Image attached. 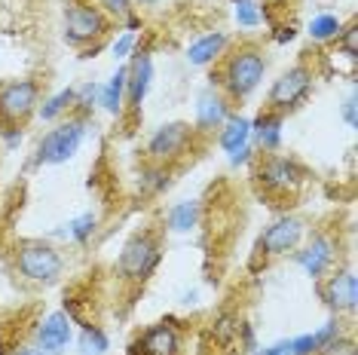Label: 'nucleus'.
<instances>
[{"label":"nucleus","instance_id":"obj_23","mask_svg":"<svg viewBox=\"0 0 358 355\" xmlns=\"http://www.w3.org/2000/svg\"><path fill=\"white\" fill-rule=\"evenodd\" d=\"M166 224H169V230L172 233H190L199 224V203L184 199V203L172 205L169 208V215H166Z\"/></svg>","mask_w":358,"mask_h":355},{"label":"nucleus","instance_id":"obj_28","mask_svg":"<svg viewBox=\"0 0 358 355\" xmlns=\"http://www.w3.org/2000/svg\"><path fill=\"white\" fill-rule=\"evenodd\" d=\"M315 355H355V343L352 340H343V337H334V340L324 343Z\"/></svg>","mask_w":358,"mask_h":355},{"label":"nucleus","instance_id":"obj_38","mask_svg":"<svg viewBox=\"0 0 358 355\" xmlns=\"http://www.w3.org/2000/svg\"><path fill=\"white\" fill-rule=\"evenodd\" d=\"M233 3H236V0H233Z\"/></svg>","mask_w":358,"mask_h":355},{"label":"nucleus","instance_id":"obj_27","mask_svg":"<svg viewBox=\"0 0 358 355\" xmlns=\"http://www.w3.org/2000/svg\"><path fill=\"white\" fill-rule=\"evenodd\" d=\"M260 19H264V13H260L255 0H236V22H239V28H257Z\"/></svg>","mask_w":358,"mask_h":355},{"label":"nucleus","instance_id":"obj_33","mask_svg":"<svg viewBox=\"0 0 358 355\" xmlns=\"http://www.w3.org/2000/svg\"><path fill=\"white\" fill-rule=\"evenodd\" d=\"M257 355H291V346H288V340H282V343H273V346H266V349H260Z\"/></svg>","mask_w":358,"mask_h":355},{"label":"nucleus","instance_id":"obj_10","mask_svg":"<svg viewBox=\"0 0 358 355\" xmlns=\"http://www.w3.org/2000/svg\"><path fill=\"white\" fill-rule=\"evenodd\" d=\"M257 181L264 184L270 193H294L303 184V168L288 157H270L264 159V166L257 168Z\"/></svg>","mask_w":358,"mask_h":355},{"label":"nucleus","instance_id":"obj_11","mask_svg":"<svg viewBox=\"0 0 358 355\" xmlns=\"http://www.w3.org/2000/svg\"><path fill=\"white\" fill-rule=\"evenodd\" d=\"M190 138H193V129L187 123H166V126H159L157 132L150 135L148 157L153 159V163H166V159L184 153V147L190 144Z\"/></svg>","mask_w":358,"mask_h":355},{"label":"nucleus","instance_id":"obj_3","mask_svg":"<svg viewBox=\"0 0 358 355\" xmlns=\"http://www.w3.org/2000/svg\"><path fill=\"white\" fill-rule=\"evenodd\" d=\"M86 138V119L74 117V119H64L55 129L40 138L37 144V163L40 166H62L68 163L71 157L80 150V144Z\"/></svg>","mask_w":358,"mask_h":355},{"label":"nucleus","instance_id":"obj_21","mask_svg":"<svg viewBox=\"0 0 358 355\" xmlns=\"http://www.w3.org/2000/svg\"><path fill=\"white\" fill-rule=\"evenodd\" d=\"M123 95H126V64L117 68V74L99 89V104L108 110V114L120 117L123 114Z\"/></svg>","mask_w":358,"mask_h":355},{"label":"nucleus","instance_id":"obj_14","mask_svg":"<svg viewBox=\"0 0 358 355\" xmlns=\"http://www.w3.org/2000/svg\"><path fill=\"white\" fill-rule=\"evenodd\" d=\"M153 83V59L148 52H138L132 64L126 68V92H129V104L141 108L148 99V89Z\"/></svg>","mask_w":358,"mask_h":355},{"label":"nucleus","instance_id":"obj_1","mask_svg":"<svg viewBox=\"0 0 358 355\" xmlns=\"http://www.w3.org/2000/svg\"><path fill=\"white\" fill-rule=\"evenodd\" d=\"M13 261H15V273L28 282H37V285H50V282H55L64 273L62 252L43 239L19 242Z\"/></svg>","mask_w":358,"mask_h":355},{"label":"nucleus","instance_id":"obj_7","mask_svg":"<svg viewBox=\"0 0 358 355\" xmlns=\"http://www.w3.org/2000/svg\"><path fill=\"white\" fill-rule=\"evenodd\" d=\"M313 89V74L303 64H294L270 86V95H266V110H275V114H285V110L297 108L300 101L309 95Z\"/></svg>","mask_w":358,"mask_h":355},{"label":"nucleus","instance_id":"obj_31","mask_svg":"<svg viewBox=\"0 0 358 355\" xmlns=\"http://www.w3.org/2000/svg\"><path fill=\"white\" fill-rule=\"evenodd\" d=\"M337 40H343V55H346V59L355 61V55H358V28H355V25L343 28Z\"/></svg>","mask_w":358,"mask_h":355},{"label":"nucleus","instance_id":"obj_16","mask_svg":"<svg viewBox=\"0 0 358 355\" xmlns=\"http://www.w3.org/2000/svg\"><path fill=\"white\" fill-rule=\"evenodd\" d=\"M230 117V108H227V99L217 95L215 89H206V92L196 99V126L199 132H211V129H221Z\"/></svg>","mask_w":358,"mask_h":355},{"label":"nucleus","instance_id":"obj_29","mask_svg":"<svg viewBox=\"0 0 358 355\" xmlns=\"http://www.w3.org/2000/svg\"><path fill=\"white\" fill-rule=\"evenodd\" d=\"M104 15H117V19H129L132 15V0H101Z\"/></svg>","mask_w":358,"mask_h":355},{"label":"nucleus","instance_id":"obj_15","mask_svg":"<svg viewBox=\"0 0 358 355\" xmlns=\"http://www.w3.org/2000/svg\"><path fill=\"white\" fill-rule=\"evenodd\" d=\"M294 261L303 266V273L309 279H322L324 270L334 263V242L328 236H315L303 252L294 254Z\"/></svg>","mask_w":358,"mask_h":355},{"label":"nucleus","instance_id":"obj_5","mask_svg":"<svg viewBox=\"0 0 358 355\" xmlns=\"http://www.w3.org/2000/svg\"><path fill=\"white\" fill-rule=\"evenodd\" d=\"M104 31H108V15H104L101 6L77 0V3H71L64 10V40L71 46L92 43V40L104 37Z\"/></svg>","mask_w":358,"mask_h":355},{"label":"nucleus","instance_id":"obj_34","mask_svg":"<svg viewBox=\"0 0 358 355\" xmlns=\"http://www.w3.org/2000/svg\"><path fill=\"white\" fill-rule=\"evenodd\" d=\"M343 119L349 126H355L358 123V117H355V95H349L346 104H343Z\"/></svg>","mask_w":358,"mask_h":355},{"label":"nucleus","instance_id":"obj_6","mask_svg":"<svg viewBox=\"0 0 358 355\" xmlns=\"http://www.w3.org/2000/svg\"><path fill=\"white\" fill-rule=\"evenodd\" d=\"M40 104V83L37 80H6L0 83V119L6 126L22 123L37 110Z\"/></svg>","mask_w":358,"mask_h":355},{"label":"nucleus","instance_id":"obj_25","mask_svg":"<svg viewBox=\"0 0 358 355\" xmlns=\"http://www.w3.org/2000/svg\"><path fill=\"white\" fill-rule=\"evenodd\" d=\"M99 230V217H95L92 212H86V215H80V217H74V221H68L64 224V230L59 233V236H68L71 242H89L92 239V233Z\"/></svg>","mask_w":358,"mask_h":355},{"label":"nucleus","instance_id":"obj_8","mask_svg":"<svg viewBox=\"0 0 358 355\" xmlns=\"http://www.w3.org/2000/svg\"><path fill=\"white\" fill-rule=\"evenodd\" d=\"M303 230H306V224L300 221V217L285 215V217L273 221L270 227L260 233L257 252L264 257H282V254L294 252V248L300 245V239H303Z\"/></svg>","mask_w":358,"mask_h":355},{"label":"nucleus","instance_id":"obj_26","mask_svg":"<svg viewBox=\"0 0 358 355\" xmlns=\"http://www.w3.org/2000/svg\"><path fill=\"white\" fill-rule=\"evenodd\" d=\"M110 349L108 334L99 325H86L83 334H80V355H104Z\"/></svg>","mask_w":358,"mask_h":355},{"label":"nucleus","instance_id":"obj_9","mask_svg":"<svg viewBox=\"0 0 358 355\" xmlns=\"http://www.w3.org/2000/svg\"><path fill=\"white\" fill-rule=\"evenodd\" d=\"M129 355H181V331L172 321L144 328L129 346Z\"/></svg>","mask_w":358,"mask_h":355},{"label":"nucleus","instance_id":"obj_17","mask_svg":"<svg viewBox=\"0 0 358 355\" xmlns=\"http://www.w3.org/2000/svg\"><path fill=\"white\" fill-rule=\"evenodd\" d=\"M282 126H285V117L275 114V110H264L255 123H251V138L260 150L266 153H275L282 144Z\"/></svg>","mask_w":358,"mask_h":355},{"label":"nucleus","instance_id":"obj_32","mask_svg":"<svg viewBox=\"0 0 358 355\" xmlns=\"http://www.w3.org/2000/svg\"><path fill=\"white\" fill-rule=\"evenodd\" d=\"M99 89H101V86H95V83L80 86V89H77V104H80V108H83V110L95 108V99H99Z\"/></svg>","mask_w":358,"mask_h":355},{"label":"nucleus","instance_id":"obj_36","mask_svg":"<svg viewBox=\"0 0 358 355\" xmlns=\"http://www.w3.org/2000/svg\"><path fill=\"white\" fill-rule=\"evenodd\" d=\"M10 355H40V352H37V349H28V346H15Z\"/></svg>","mask_w":358,"mask_h":355},{"label":"nucleus","instance_id":"obj_24","mask_svg":"<svg viewBox=\"0 0 358 355\" xmlns=\"http://www.w3.org/2000/svg\"><path fill=\"white\" fill-rule=\"evenodd\" d=\"M340 31H343V22L337 19L334 13H319L309 19L306 25V34L315 40V43H331V40L340 37Z\"/></svg>","mask_w":358,"mask_h":355},{"label":"nucleus","instance_id":"obj_19","mask_svg":"<svg viewBox=\"0 0 358 355\" xmlns=\"http://www.w3.org/2000/svg\"><path fill=\"white\" fill-rule=\"evenodd\" d=\"M221 150L227 157H233V153H239L242 147H248L251 144V119L245 117H227V123L221 126Z\"/></svg>","mask_w":358,"mask_h":355},{"label":"nucleus","instance_id":"obj_4","mask_svg":"<svg viewBox=\"0 0 358 355\" xmlns=\"http://www.w3.org/2000/svg\"><path fill=\"white\" fill-rule=\"evenodd\" d=\"M159 239L153 233H138L123 245L120 252V261H117V273L123 279H132V282H144L150 279V273L159 266Z\"/></svg>","mask_w":358,"mask_h":355},{"label":"nucleus","instance_id":"obj_37","mask_svg":"<svg viewBox=\"0 0 358 355\" xmlns=\"http://www.w3.org/2000/svg\"><path fill=\"white\" fill-rule=\"evenodd\" d=\"M138 3H141V6H157L159 0H138Z\"/></svg>","mask_w":358,"mask_h":355},{"label":"nucleus","instance_id":"obj_18","mask_svg":"<svg viewBox=\"0 0 358 355\" xmlns=\"http://www.w3.org/2000/svg\"><path fill=\"white\" fill-rule=\"evenodd\" d=\"M224 50H227V34L224 31H215V34H206L187 46V61L196 64V68H206V64L215 61Z\"/></svg>","mask_w":358,"mask_h":355},{"label":"nucleus","instance_id":"obj_12","mask_svg":"<svg viewBox=\"0 0 358 355\" xmlns=\"http://www.w3.org/2000/svg\"><path fill=\"white\" fill-rule=\"evenodd\" d=\"M71 343V319L68 312H52L37 328V352L40 355H62Z\"/></svg>","mask_w":358,"mask_h":355},{"label":"nucleus","instance_id":"obj_13","mask_svg":"<svg viewBox=\"0 0 358 355\" xmlns=\"http://www.w3.org/2000/svg\"><path fill=\"white\" fill-rule=\"evenodd\" d=\"M324 303L331 306L334 312H352L358 303V285H355V273L343 270V273H334L324 285Z\"/></svg>","mask_w":358,"mask_h":355},{"label":"nucleus","instance_id":"obj_35","mask_svg":"<svg viewBox=\"0 0 358 355\" xmlns=\"http://www.w3.org/2000/svg\"><path fill=\"white\" fill-rule=\"evenodd\" d=\"M275 40H279V43H291V40H294V28H279Z\"/></svg>","mask_w":358,"mask_h":355},{"label":"nucleus","instance_id":"obj_2","mask_svg":"<svg viewBox=\"0 0 358 355\" xmlns=\"http://www.w3.org/2000/svg\"><path fill=\"white\" fill-rule=\"evenodd\" d=\"M266 74V59L264 52L255 46H242L236 50L230 59L224 61V74H221V86L230 99H248L251 92L260 86V80Z\"/></svg>","mask_w":358,"mask_h":355},{"label":"nucleus","instance_id":"obj_20","mask_svg":"<svg viewBox=\"0 0 358 355\" xmlns=\"http://www.w3.org/2000/svg\"><path fill=\"white\" fill-rule=\"evenodd\" d=\"M334 337H340V321H328L324 328L313 331V334H300L294 340H288L291 355H315L324 343H331Z\"/></svg>","mask_w":358,"mask_h":355},{"label":"nucleus","instance_id":"obj_30","mask_svg":"<svg viewBox=\"0 0 358 355\" xmlns=\"http://www.w3.org/2000/svg\"><path fill=\"white\" fill-rule=\"evenodd\" d=\"M132 46H135V31H123L117 40H113V59L117 61H123L129 59V52H132Z\"/></svg>","mask_w":358,"mask_h":355},{"label":"nucleus","instance_id":"obj_22","mask_svg":"<svg viewBox=\"0 0 358 355\" xmlns=\"http://www.w3.org/2000/svg\"><path fill=\"white\" fill-rule=\"evenodd\" d=\"M77 108V89H59L55 95H50L43 104H37V117L43 119V123H52V119H59L64 110Z\"/></svg>","mask_w":358,"mask_h":355}]
</instances>
